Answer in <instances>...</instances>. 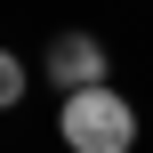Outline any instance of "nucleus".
<instances>
[{
  "label": "nucleus",
  "instance_id": "f03ea898",
  "mask_svg": "<svg viewBox=\"0 0 153 153\" xmlns=\"http://www.w3.org/2000/svg\"><path fill=\"white\" fill-rule=\"evenodd\" d=\"M97 81H113L105 40H97V32H56V40H48V89L73 97V89H97Z\"/></svg>",
  "mask_w": 153,
  "mask_h": 153
},
{
  "label": "nucleus",
  "instance_id": "f257e3e1",
  "mask_svg": "<svg viewBox=\"0 0 153 153\" xmlns=\"http://www.w3.org/2000/svg\"><path fill=\"white\" fill-rule=\"evenodd\" d=\"M56 137H65L73 153H129V145H137V105H129L113 81L73 89L65 113H56Z\"/></svg>",
  "mask_w": 153,
  "mask_h": 153
},
{
  "label": "nucleus",
  "instance_id": "7ed1b4c3",
  "mask_svg": "<svg viewBox=\"0 0 153 153\" xmlns=\"http://www.w3.org/2000/svg\"><path fill=\"white\" fill-rule=\"evenodd\" d=\"M24 89H32V73H24V56H16V48H0V113H8V105H16Z\"/></svg>",
  "mask_w": 153,
  "mask_h": 153
}]
</instances>
